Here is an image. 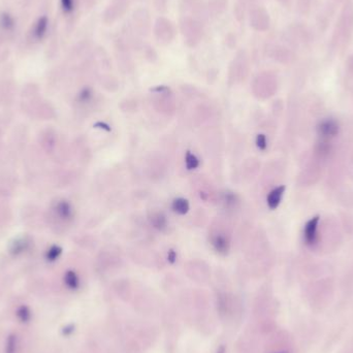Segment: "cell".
<instances>
[{"mask_svg":"<svg viewBox=\"0 0 353 353\" xmlns=\"http://www.w3.org/2000/svg\"><path fill=\"white\" fill-rule=\"evenodd\" d=\"M256 146L259 150L261 151H264L267 147V141H266V137L264 136V134L260 133L258 134V136L256 137Z\"/></svg>","mask_w":353,"mask_h":353,"instance_id":"16","label":"cell"},{"mask_svg":"<svg viewBox=\"0 0 353 353\" xmlns=\"http://www.w3.org/2000/svg\"><path fill=\"white\" fill-rule=\"evenodd\" d=\"M0 27L8 31L14 29L15 20L9 13H2L0 15Z\"/></svg>","mask_w":353,"mask_h":353,"instance_id":"10","label":"cell"},{"mask_svg":"<svg viewBox=\"0 0 353 353\" xmlns=\"http://www.w3.org/2000/svg\"><path fill=\"white\" fill-rule=\"evenodd\" d=\"M172 209L175 213H177L179 215L187 214L190 209L189 201L186 198H183V197L175 198L172 203Z\"/></svg>","mask_w":353,"mask_h":353,"instance_id":"7","label":"cell"},{"mask_svg":"<svg viewBox=\"0 0 353 353\" xmlns=\"http://www.w3.org/2000/svg\"><path fill=\"white\" fill-rule=\"evenodd\" d=\"M55 212L60 219L64 221L71 220L74 216V209L70 201L67 200L58 201L55 207Z\"/></svg>","mask_w":353,"mask_h":353,"instance_id":"4","label":"cell"},{"mask_svg":"<svg viewBox=\"0 0 353 353\" xmlns=\"http://www.w3.org/2000/svg\"><path fill=\"white\" fill-rule=\"evenodd\" d=\"M339 124L333 119H326L317 125V133L323 140H329L339 133Z\"/></svg>","mask_w":353,"mask_h":353,"instance_id":"2","label":"cell"},{"mask_svg":"<svg viewBox=\"0 0 353 353\" xmlns=\"http://www.w3.org/2000/svg\"><path fill=\"white\" fill-rule=\"evenodd\" d=\"M151 223H152V225L159 229V230H163L166 225H167V220H166V218L164 215H162L161 213H156L152 216V219H151Z\"/></svg>","mask_w":353,"mask_h":353,"instance_id":"12","label":"cell"},{"mask_svg":"<svg viewBox=\"0 0 353 353\" xmlns=\"http://www.w3.org/2000/svg\"><path fill=\"white\" fill-rule=\"evenodd\" d=\"M61 7L64 13L70 14L75 9V0H61Z\"/></svg>","mask_w":353,"mask_h":353,"instance_id":"15","label":"cell"},{"mask_svg":"<svg viewBox=\"0 0 353 353\" xmlns=\"http://www.w3.org/2000/svg\"><path fill=\"white\" fill-rule=\"evenodd\" d=\"M284 192H285V186H283V185L274 188L273 190L268 192V194L266 196L267 207L270 208L271 210H276L279 207V205L281 204V200L283 198Z\"/></svg>","mask_w":353,"mask_h":353,"instance_id":"3","label":"cell"},{"mask_svg":"<svg viewBox=\"0 0 353 353\" xmlns=\"http://www.w3.org/2000/svg\"><path fill=\"white\" fill-rule=\"evenodd\" d=\"M30 247V242L25 239V238H21L16 240L14 243H12L11 245V252L13 254H21L23 252H25L28 248Z\"/></svg>","mask_w":353,"mask_h":353,"instance_id":"8","label":"cell"},{"mask_svg":"<svg viewBox=\"0 0 353 353\" xmlns=\"http://www.w3.org/2000/svg\"><path fill=\"white\" fill-rule=\"evenodd\" d=\"M219 353H221V352H219Z\"/></svg>","mask_w":353,"mask_h":353,"instance_id":"19","label":"cell"},{"mask_svg":"<svg viewBox=\"0 0 353 353\" xmlns=\"http://www.w3.org/2000/svg\"><path fill=\"white\" fill-rule=\"evenodd\" d=\"M94 127H96V128H102V129H104V130H106V131H111L110 125H108L107 123H103V122H97V123H95V124H94Z\"/></svg>","mask_w":353,"mask_h":353,"instance_id":"17","label":"cell"},{"mask_svg":"<svg viewBox=\"0 0 353 353\" xmlns=\"http://www.w3.org/2000/svg\"><path fill=\"white\" fill-rule=\"evenodd\" d=\"M93 97V92L90 88H84L80 91V93L78 94V100H79V103L81 104H87L89 103L90 100L92 99Z\"/></svg>","mask_w":353,"mask_h":353,"instance_id":"13","label":"cell"},{"mask_svg":"<svg viewBox=\"0 0 353 353\" xmlns=\"http://www.w3.org/2000/svg\"><path fill=\"white\" fill-rule=\"evenodd\" d=\"M167 258H169V261L170 262H175L176 259H177V253H176V251L175 250H170L169 251V254H167Z\"/></svg>","mask_w":353,"mask_h":353,"instance_id":"18","label":"cell"},{"mask_svg":"<svg viewBox=\"0 0 353 353\" xmlns=\"http://www.w3.org/2000/svg\"><path fill=\"white\" fill-rule=\"evenodd\" d=\"M212 246L219 254H226L230 248V242L224 234H216L211 240Z\"/></svg>","mask_w":353,"mask_h":353,"instance_id":"5","label":"cell"},{"mask_svg":"<svg viewBox=\"0 0 353 353\" xmlns=\"http://www.w3.org/2000/svg\"><path fill=\"white\" fill-rule=\"evenodd\" d=\"M62 254V248L58 245H52L46 252V259L48 261H55Z\"/></svg>","mask_w":353,"mask_h":353,"instance_id":"11","label":"cell"},{"mask_svg":"<svg viewBox=\"0 0 353 353\" xmlns=\"http://www.w3.org/2000/svg\"><path fill=\"white\" fill-rule=\"evenodd\" d=\"M65 282L70 287H73V288L77 287L79 285V279H78L77 274L73 271L67 272L65 275Z\"/></svg>","mask_w":353,"mask_h":353,"instance_id":"14","label":"cell"},{"mask_svg":"<svg viewBox=\"0 0 353 353\" xmlns=\"http://www.w3.org/2000/svg\"><path fill=\"white\" fill-rule=\"evenodd\" d=\"M318 224L319 216H314L306 223L304 228V241L306 245L313 247L318 242Z\"/></svg>","mask_w":353,"mask_h":353,"instance_id":"1","label":"cell"},{"mask_svg":"<svg viewBox=\"0 0 353 353\" xmlns=\"http://www.w3.org/2000/svg\"><path fill=\"white\" fill-rule=\"evenodd\" d=\"M185 165H186L188 171L196 170L199 166V159L190 151H187L186 154H185Z\"/></svg>","mask_w":353,"mask_h":353,"instance_id":"9","label":"cell"},{"mask_svg":"<svg viewBox=\"0 0 353 353\" xmlns=\"http://www.w3.org/2000/svg\"><path fill=\"white\" fill-rule=\"evenodd\" d=\"M48 18L46 16L41 17L36 23L35 27H33V38L37 41H42L45 38L48 29Z\"/></svg>","mask_w":353,"mask_h":353,"instance_id":"6","label":"cell"}]
</instances>
